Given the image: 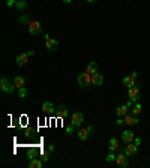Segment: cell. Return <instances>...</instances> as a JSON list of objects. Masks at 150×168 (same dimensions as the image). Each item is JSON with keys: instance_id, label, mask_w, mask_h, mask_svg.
Wrapping results in <instances>:
<instances>
[{"instance_id": "cell-4", "label": "cell", "mask_w": 150, "mask_h": 168, "mask_svg": "<svg viewBox=\"0 0 150 168\" xmlns=\"http://www.w3.org/2000/svg\"><path fill=\"white\" fill-rule=\"evenodd\" d=\"M29 33L30 35L42 33V24L39 21H30L29 23Z\"/></svg>"}, {"instance_id": "cell-18", "label": "cell", "mask_w": 150, "mask_h": 168, "mask_svg": "<svg viewBox=\"0 0 150 168\" xmlns=\"http://www.w3.org/2000/svg\"><path fill=\"white\" fill-rule=\"evenodd\" d=\"M42 159H32L30 161V164H29V168H42Z\"/></svg>"}, {"instance_id": "cell-28", "label": "cell", "mask_w": 150, "mask_h": 168, "mask_svg": "<svg viewBox=\"0 0 150 168\" xmlns=\"http://www.w3.org/2000/svg\"><path fill=\"white\" fill-rule=\"evenodd\" d=\"M48 153H50V152H45V153H42V155H41V159H42V161H48V159H50V156H48Z\"/></svg>"}, {"instance_id": "cell-34", "label": "cell", "mask_w": 150, "mask_h": 168, "mask_svg": "<svg viewBox=\"0 0 150 168\" xmlns=\"http://www.w3.org/2000/svg\"><path fill=\"white\" fill-rule=\"evenodd\" d=\"M63 2H65V3H71L72 0H63Z\"/></svg>"}, {"instance_id": "cell-30", "label": "cell", "mask_w": 150, "mask_h": 168, "mask_svg": "<svg viewBox=\"0 0 150 168\" xmlns=\"http://www.w3.org/2000/svg\"><path fill=\"white\" fill-rule=\"evenodd\" d=\"M74 128H75V126H72V125H71V126H68V128H66V134H68V135L72 134V132H74Z\"/></svg>"}, {"instance_id": "cell-9", "label": "cell", "mask_w": 150, "mask_h": 168, "mask_svg": "<svg viewBox=\"0 0 150 168\" xmlns=\"http://www.w3.org/2000/svg\"><path fill=\"white\" fill-rule=\"evenodd\" d=\"M137 75H138L137 72H132L131 75H128V77L123 78V84L126 86L128 89H129V87H132V86H135V78H137Z\"/></svg>"}, {"instance_id": "cell-3", "label": "cell", "mask_w": 150, "mask_h": 168, "mask_svg": "<svg viewBox=\"0 0 150 168\" xmlns=\"http://www.w3.org/2000/svg\"><path fill=\"white\" fill-rule=\"evenodd\" d=\"M84 122V116H83V113H74L72 114V117H71V125L72 126H75V128H80L81 125Z\"/></svg>"}, {"instance_id": "cell-22", "label": "cell", "mask_w": 150, "mask_h": 168, "mask_svg": "<svg viewBox=\"0 0 150 168\" xmlns=\"http://www.w3.org/2000/svg\"><path fill=\"white\" fill-rule=\"evenodd\" d=\"M27 6V3H26V0H17V3H15V8L18 9V11H23L24 8Z\"/></svg>"}, {"instance_id": "cell-24", "label": "cell", "mask_w": 150, "mask_h": 168, "mask_svg": "<svg viewBox=\"0 0 150 168\" xmlns=\"http://www.w3.org/2000/svg\"><path fill=\"white\" fill-rule=\"evenodd\" d=\"M18 96H20V98H21V99H24V98H26V96H27V89H26V87H20V89H18Z\"/></svg>"}, {"instance_id": "cell-17", "label": "cell", "mask_w": 150, "mask_h": 168, "mask_svg": "<svg viewBox=\"0 0 150 168\" xmlns=\"http://www.w3.org/2000/svg\"><path fill=\"white\" fill-rule=\"evenodd\" d=\"M128 113H129V107H128V105L117 107V110H116V114H117V117H125Z\"/></svg>"}, {"instance_id": "cell-25", "label": "cell", "mask_w": 150, "mask_h": 168, "mask_svg": "<svg viewBox=\"0 0 150 168\" xmlns=\"http://www.w3.org/2000/svg\"><path fill=\"white\" fill-rule=\"evenodd\" d=\"M107 162H108V164H111V162H116V155L113 153V152H111L110 155H107Z\"/></svg>"}, {"instance_id": "cell-19", "label": "cell", "mask_w": 150, "mask_h": 168, "mask_svg": "<svg viewBox=\"0 0 150 168\" xmlns=\"http://www.w3.org/2000/svg\"><path fill=\"white\" fill-rule=\"evenodd\" d=\"M86 72H89V74H95V72H98V65L95 63V62H90L89 65H87V68H86Z\"/></svg>"}, {"instance_id": "cell-2", "label": "cell", "mask_w": 150, "mask_h": 168, "mask_svg": "<svg viewBox=\"0 0 150 168\" xmlns=\"http://www.w3.org/2000/svg\"><path fill=\"white\" fill-rule=\"evenodd\" d=\"M77 80H78V84H80L81 87H87V86L92 84V74H89V72H81Z\"/></svg>"}, {"instance_id": "cell-33", "label": "cell", "mask_w": 150, "mask_h": 168, "mask_svg": "<svg viewBox=\"0 0 150 168\" xmlns=\"http://www.w3.org/2000/svg\"><path fill=\"white\" fill-rule=\"evenodd\" d=\"M48 152H50V153H53V152H54V146H50V147H48Z\"/></svg>"}, {"instance_id": "cell-15", "label": "cell", "mask_w": 150, "mask_h": 168, "mask_svg": "<svg viewBox=\"0 0 150 168\" xmlns=\"http://www.w3.org/2000/svg\"><path fill=\"white\" fill-rule=\"evenodd\" d=\"M102 83H104V77L99 72H95L92 75V84L93 86H102Z\"/></svg>"}, {"instance_id": "cell-20", "label": "cell", "mask_w": 150, "mask_h": 168, "mask_svg": "<svg viewBox=\"0 0 150 168\" xmlns=\"http://www.w3.org/2000/svg\"><path fill=\"white\" fill-rule=\"evenodd\" d=\"M14 84H15V87H17V89L23 87V86H24V78L21 77V75H17V77L14 78Z\"/></svg>"}, {"instance_id": "cell-16", "label": "cell", "mask_w": 150, "mask_h": 168, "mask_svg": "<svg viewBox=\"0 0 150 168\" xmlns=\"http://www.w3.org/2000/svg\"><path fill=\"white\" fill-rule=\"evenodd\" d=\"M56 116L59 119H66L68 117V108L65 105H59L57 107V111H56Z\"/></svg>"}, {"instance_id": "cell-8", "label": "cell", "mask_w": 150, "mask_h": 168, "mask_svg": "<svg viewBox=\"0 0 150 168\" xmlns=\"http://www.w3.org/2000/svg\"><path fill=\"white\" fill-rule=\"evenodd\" d=\"M42 113L47 114V116L54 114V113H56V107H54V104H53V102H44V104H42Z\"/></svg>"}, {"instance_id": "cell-27", "label": "cell", "mask_w": 150, "mask_h": 168, "mask_svg": "<svg viewBox=\"0 0 150 168\" xmlns=\"http://www.w3.org/2000/svg\"><path fill=\"white\" fill-rule=\"evenodd\" d=\"M27 158H29L30 161H32V159H35V158H36V152H35V150H29V156H27Z\"/></svg>"}, {"instance_id": "cell-14", "label": "cell", "mask_w": 150, "mask_h": 168, "mask_svg": "<svg viewBox=\"0 0 150 168\" xmlns=\"http://www.w3.org/2000/svg\"><path fill=\"white\" fill-rule=\"evenodd\" d=\"M138 116H135V114H132V116H129V114H126L125 116V123L128 125V126H134V125H138Z\"/></svg>"}, {"instance_id": "cell-6", "label": "cell", "mask_w": 150, "mask_h": 168, "mask_svg": "<svg viewBox=\"0 0 150 168\" xmlns=\"http://www.w3.org/2000/svg\"><path fill=\"white\" fill-rule=\"evenodd\" d=\"M45 44H47V48H48V51H56V50L59 48L57 39H53L50 35H45Z\"/></svg>"}, {"instance_id": "cell-35", "label": "cell", "mask_w": 150, "mask_h": 168, "mask_svg": "<svg viewBox=\"0 0 150 168\" xmlns=\"http://www.w3.org/2000/svg\"><path fill=\"white\" fill-rule=\"evenodd\" d=\"M87 2H89V3H95L96 0H87Z\"/></svg>"}, {"instance_id": "cell-10", "label": "cell", "mask_w": 150, "mask_h": 168, "mask_svg": "<svg viewBox=\"0 0 150 168\" xmlns=\"http://www.w3.org/2000/svg\"><path fill=\"white\" fill-rule=\"evenodd\" d=\"M134 140H135V135L132 131H123L122 132V141L123 143H134Z\"/></svg>"}, {"instance_id": "cell-11", "label": "cell", "mask_w": 150, "mask_h": 168, "mask_svg": "<svg viewBox=\"0 0 150 168\" xmlns=\"http://www.w3.org/2000/svg\"><path fill=\"white\" fill-rule=\"evenodd\" d=\"M92 131H93L92 126L83 128V129H80V131H78V138H80V140H83V141H84V140H87V137L92 134Z\"/></svg>"}, {"instance_id": "cell-13", "label": "cell", "mask_w": 150, "mask_h": 168, "mask_svg": "<svg viewBox=\"0 0 150 168\" xmlns=\"http://www.w3.org/2000/svg\"><path fill=\"white\" fill-rule=\"evenodd\" d=\"M116 164L119 167H128L129 161H128V155H117L116 156Z\"/></svg>"}, {"instance_id": "cell-31", "label": "cell", "mask_w": 150, "mask_h": 168, "mask_svg": "<svg viewBox=\"0 0 150 168\" xmlns=\"http://www.w3.org/2000/svg\"><path fill=\"white\" fill-rule=\"evenodd\" d=\"M26 137H29V138L32 137V131H30V129H27V131H26Z\"/></svg>"}, {"instance_id": "cell-21", "label": "cell", "mask_w": 150, "mask_h": 168, "mask_svg": "<svg viewBox=\"0 0 150 168\" xmlns=\"http://www.w3.org/2000/svg\"><path fill=\"white\" fill-rule=\"evenodd\" d=\"M108 147H110L111 152H116V150L119 149V141H117L116 138H111V140H110V146Z\"/></svg>"}, {"instance_id": "cell-12", "label": "cell", "mask_w": 150, "mask_h": 168, "mask_svg": "<svg viewBox=\"0 0 150 168\" xmlns=\"http://www.w3.org/2000/svg\"><path fill=\"white\" fill-rule=\"evenodd\" d=\"M138 152V146L135 144V143H128L126 149H125V155L128 156H132V155H135Z\"/></svg>"}, {"instance_id": "cell-32", "label": "cell", "mask_w": 150, "mask_h": 168, "mask_svg": "<svg viewBox=\"0 0 150 168\" xmlns=\"http://www.w3.org/2000/svg\"><path fill=\"white\" fill-rule=\"evenodd\" d=\"M134 143H135V144L138 146V144H141V140H140V138H137V137H135V140H134Z\"/></svg>"}, {"instance_id": "cell-29", "label": "cell", "mask_w": 150, "mask_h": 168, "mask_svg": "<svg viewBox=\"0 0 150 168\" xmlns=\"http://www.w3.org/2000/svg\"><path fill=\"white\" fill-rule=\"evenodd\" d=\"M5 3H6V6H15V3H17V0H6Z\"/></svg>"}, {"instance_id": "cell-5", "label": "cell", "mask_w": 150, "mask_h": 168, "mask_svg": "<svg viewBox=\"0 0 150 168\" xmlns=\"http://www.w3.org/2000/svg\"><path fill=\"white\" fill-rule=\"evenodd\" d=\"M128 96H129L131 101L137 102L141 98V92H140V89L137 86H132V87H129V90H128Z\"/></svg>"}, {"instance_id": "cell-1", "label": "cell", "mask_w": 150, "mask_h": 168, "mask_svg": "<svg viewBox=\"0 0 150 168\" xmlns=\"http://www.w3.org/2000/svg\"><path fill=\"white\" fill-rule=\"evenodd\" d=\"M0 90H2L3 93H12V92L15 90V84H14V83H9V80L3 77V78L0 80Z\"/></svg>"}, {"instance_id": "cell-23", "label": "cell", "mask_w": 150, "mask_h": 168, "mask_svg": "<svg viewBox=\"0 0 150 168\" xmlns=\"http://www.w3.org/2000/svg\"><path fill=\"white\" fill-rule=\"evenodd\" d=\"M143 110V107L140 105V104H135V105H132V114H135V116H138L140 113Z\"/></svg>"}, {"instance_id": "cell-26", "label": "cell", "mask_w": 150, "mask_h": 168, "mask_svg": "<svg viewBox=\"0 0 150 168\" xmlns=\"http://www.w3.org/2000/svg\"><path fill=\"white\" fill-rule=\"evenodd\" d=\"M18 21L20 23H27V24H29V23H30V18H29V15H21V17L18 18Z\"/></svg>"}, {"instance_id": "cell-7", "label": "cell", "mask_w": 150, "mask_h": 168, "mask_svg": "<svg viewBox=\"0 0 150 168\" xmlns=\"http://www.w3.org/2000/svg\"><path fill=\"white\" fill-rule=\"evenodd\" d=\"M35 53L33 51H29V53H21V54H18L17 56V65L18 66H24L27 62H29V57L33 56Z\"/></svg>"}]
</instances>
